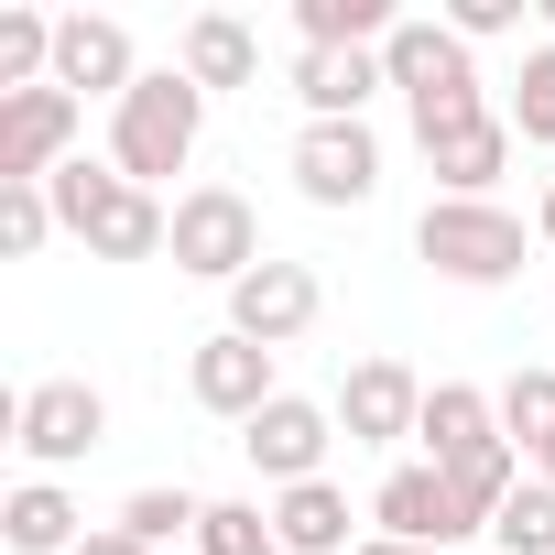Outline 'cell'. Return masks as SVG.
Instances as JSON below:
<instances>
[{"label": "cell", "instance_id": "cell-1", "mask_svg": "<svg viewBox=\"0 0 555 555\" xmlns=\"http://www.w3.org/2000/svg\"><path fill=\"white\" fill-rule=\"evenodd\" d=\"M44 196H55V229L66 240H88V261H153L164 240H175V207L153 196V185H131L120 164H66V175H44Z\"/></svg>", "mask_w": 555, "mask_h": 555}, {"label": "cell", "instance_id": "cell-2", "mask_svg": "<svg viewBox=\"0 0 555 555\" xmlns=\"http://www.w3.org/2000/svg\"><path fill=\"white\" fill-rule=\"evenodd\" d=\"M382 77L403 88V109H414V142H425V153H436L447 131L490 120V99H479V44H457L447 23H392Z\"/></svg>", "mask_w": 555, "mask_h": 555}, {"label": "cell", "instance_id": "cell-3", "mask_svg": "<svg viewBox=\"0 0 555 555\" xmlns=\"http://www.w3.org/2000/svg\"><path fill=\"white\" fill-rule=\"evenodd\" d=\"M196 131H207V88H196L185 66H142V88L109 109V164L164 196V175L196 164Z\"/></svg>", "mask_w": 555, "mask_h": 555}, {"label": "cell", "instance_id": "cell-4", "mask_svg": "<svg viewBox=\"0 0 555 555\" xmlns=\"http://www.w3.org/2000/svg\"><path fill=\"white\" fill-rule=\"evenodd\" d=\"M414 250L436 261V284L490 295V284H512V272H522V218H512L501 196H425Z\"/></svg>", "mask_w": 555, "mask_h": 555}, {"label": "cell", "instance_id": "cell-5", "mask_svg": "<svg viewBox=\"0 0 555 555\" xmlns=\"http://www.w3.org/2000/svg\"><path fill=\"white\" fill-rule=\"evenodd\" d=\"M164 250H175V272H196V284H240V272L272 261V250H261V207H250L240 185H185Z\"/></svg>", "mask_w": 555, "mask_h": 555}, {"label": "cell", "instance_id": "cell-6", "mask_svg": "<svg viewBox=\"0 0 555 555\" xmlns=\"http://www.w3.org/2000/svg\"><path fill=\"white\" fill-rule=\"evenodd\" d=\"M12 447L34 457V479H55V468H77L88 447H109V403H99L88 382H34V392L12 403Z\"/></svg>", "mask_w": 555, "mask_h": 555}, {"label": "cell", "instance_id": "cell-7", "mask_svg": "<svg viewBox=\"0 0 555 555\" xmlns=\"http://www.w3.org/2000/svg\"><path fill=\"white\" fill-rule=\"evenodd\" d=\"M327 447H338V403H306V392L261 403V414L240 425V457H250L272 490H306V479H327Z\"/></svg>", "mask_w": 555, "mask_h": 555}, {"label": "cell", "instance_id": "cell-8", "mask_svg": "<svg viewBox=\"0 0 555 555\" xmlns=\"http://www.w3.org/2000/svg\"><path fill=\"white\" fill-rule=\"evenodd\" d=\"M77 120H88V99H66V88L0 99V185H44V175H66V164H77Z\"/></svg>", "mask_w": 555, "mask_h": 555}, {"label": "cell", "instance_id": "cell-9", "mask_svg": "<svg viewBox=\"0 0 555 555\" xmlns=\"http://www.w3.org/2000/svg\"><path fill=\"white\" fill-rule=\"evenodd\" d=\"M295 185H306V207H371V185H382L371 120H306L295 131Z\"/></svg>", "mask_w": 555, "mask_h": 555}, {"label": "cell", "instance_id": "cell-10", "mask_svg": "<svg viewBox=\"0 0 555 555\" xmlns=\"http://www.w3.org/2000/svg\"><path fill=\"white\" fill-rule=\"evenodd\" d=\"M414 447L457 479V468H490V457H522L512 436H501V403L479 392V382H425V425H414Z\"/></svg>", "mask_w": 555, "mask_h": 555}, {"label": "cell", "instance_id": "cell-11", "mask_svg": "<svg viewBox=\"0 0 555 555\" xmlns=\"http://www.w3.org/2000/svg\"><path fill=\"white\" fill-rule=\"evenodd\" d=\"M371 522H382L392 544H425V555H447V544H468V533H479V522L457 512V490H447V468H436V457L392 468V479L371 490Z\"/></svg>", "mask_w": 555, "mask_h": 555}, {"label": "cell", "instance_id": "cell-12", "mask_svg": "<svg viewBox=\"0 0 555 555\" xmlns=\"http://www.w3.org/2000/svg\"><path fill=\"white\" fill-rule=\"evenodd\" d=\"M55 88L66 99H131L142 88V66H131V34L109 23V12H55Z\"/></svg>", "mask_w": 555, "mask_h": 555}, {"label": "cell", "instance_id": "cell-13", "mask_svg": "<svg viewBox=\"0 0 555 555\" xmlns=\"http://www.w3.org/2000/svg\"><path fill=\"white\" fill-rule=\"evenodd\" d=\"M317 272L306 261H261V272H240V284H229V327L240 338H261V349H295L306 327H317Z\"/></svg>", "mask_w": 555, "mask_h": 555}, {"label": "cell", "instance_id": "cell-14", "mask_svg": "<svg viewBox=\"0 0 555 555\" xmlns=\"http://www.w3.org/2000/svg\"><path fill=\"white\" fill-rule=\"evenodd\" d=\"M185 392H196L207 414H229V425H250L261 403H284V382H272V349L240 338V327H218V338L185 360Z\"/></svg>", "mask_w": 555, "mask_h": 555}, {"label": "cell", "instance_id": "cell-15", "mask_svg": "<svg viewBox=\"0 0 555 555\" xmlns=\"http://www.w3.org/2000/svg\"><path fill=\"white\" fill-rule=\"evenodd\" d=\"M338 425H349V447H403V436L425 425V382H414L403 360H360V371L338 382Z\"/></svg>", "mask_w": 555, "mask_h": 555}, {"label": "cell", "instance_id": "cell-16", "mask_svg": "<svg viewBox=\"0 0 555 555\" xmlns=\"http://www.w3.org/2000/svg\"><path fill=\"white\" fill-rule=\"evenodd\" d=\"M382 88H392L382 55H338V44H306V55H295V99H306V120H360Z\"/></svg>", "mask_w": 555, "mask_h": 555}, {"label": "cell", "instance_id": "cell-17", "mask_svg": "<svg viewBox=\"0 0 555 555\" xmlns=\"http://www.w3.org/2000/svg\"><path fill=\"white\" fill-rule=\"evenodd\" d=\"M272 544H284V555H360V544H349V490H338V479L272 490Z\"/></svg>", "mask_w": 555, "mask_h": 555}, {"label": "cell", "instance_id": "cell-18", "mask_svg": "<svg viewBox=\"0 0 555 555\" xmlns=\"http://www.w3.org/2000/svg\"><path fill=\"white\" fill-rule=\"evenodd\" d=\"M175 66H185L196 88H261V34H250L240 12H196Z\"/></svg>", "mask_w": 555, "mask_h": 555}, {"label": "cell", "instance_id": "cell-19", "mask_svg": "<svg viewBox=\"0 0 555 555\" xmlns=\"http://www.w3.org/2000/svg\"><path fill=\"white\" fill-rule=\"evenodd\" d=\"M0 544H12V555H77L88 533H77V501H66V479H23L12 501H0Z\"/></svg>", "mask_w": 555, "mask_h": 555}, {"label": "cell", "instance_id": "cell-20", "mask_svg": "<svg viewBox=\"0 0 555 555\" xmlns=\"http://www.w3.org/2000/svg\"><path fill=\"white\" fill-rule=\"evenodd\" d=\"M425 164H436V196H490V185L512 175V120L490 109V120H468V131H447V142H436Z\"/></svg>", "mask_w": 555, "mask_h": 555}, {"label": "cell", "instance_id": "cell-21", "mask_svg": "<svg viewBox=\"0 0 555 555\" xmlns=\"http://www.w3.org/2000/svg\"><path fill=\"white\" fill-rule=\"evenodd\" d=\"M196 522H207L196 490H131V501H120V533L153 544V555H164V544H196Z\"/></svg>", "mask_w": 555, "mask_h": 555}, {"label": "cell", "instance_id": "cell-22", "mask_svg": "<svg viewBox=\"0 0 555 555\" xmlns=\"http://www.w3.org/2000/svg\"><path fill=\"white\" fill-rule=\"evenodd\" d=\"M490 403H501V436H512L522 457H544V447H555V371H512Z\"/></svg>", "mask_w": 555, "mask_h": 555}, {"label": "cell", "instance_id": "cell-23", "mask_svg": "<svg viewBox=\"0 0 555 555\" xmlns=\"http://www.w3.org/2000/svg\"><path fill=\"white\" fill-rule=\"evenodd\" d=\"M512 142H533V153H555V44H533L522 55V77H512Z\"/></svg>", "mask_w": 555, "mask_h": 555}, {"label": "cell", "instance_id": "cell-24", "mask_svg": "<svg viewBox=\"0 0 555 555\" xmlns=\"http://www.w3.org/2000/svg\"><path fill=\"white\" fill-rule=\"evenodd\" d=\"M490 544H501V555H555V490L522 479V490L490 512Z\"/></svg>", "mask_w": 555, "mask_h": 555}, {"label": "cell", "instance_id": "cell-25", "mask_svg": "<svg viewBox=\"0 0 555 555\" xmlns=\"http://www.w3.org/2000/svg\"><path fill=\"white\" fill-rule=\"evenodd\" d=\"M196 555H284V544H272V512H261V501H207Z\"/></svg>", "mask_w": 555, "mask_h": 555}, {"label": "cell", "instance_id": "cell-26", "mask_svg": "<svg viewBox=\"0 0 555 555\" xmlns=\"http://www.w3.org/2000/svg\"><path fill=\"white\" fill-rule=\"evenodd\" d=\"M44 240H55V196H44V185H0V250L34 261Z\"/></svg>", "mask_w": 555, "mask_h": 555}, {"label": "cell", "instance_id": "cell-27", "mask_svg": "<svg viewBox=\"0 0 555 555\" xmlns=\"http://www.w3.org/2000/svg\"><path fill=\"white\" fill-rule=\"evenodd\" d=\"M522 12H533V0H447L436 23H447L457 44H501V34H522Z\"/></svg>", "mask_w": 555, "mask_h": 555}, {"label": "cell", "instance_id": "cell-28", "mask_svg": "<svg viewBox=\"0 0 555 555\" xmlns=\"http://www.w3.org/2000/svg\"><path fill=\"white\" fill-rule=\"evenodd\" d=\"M77 555H153V544H131V533H120V522H109V533H88V544H77Z\"/></svg>", "mask_w": 555, "mask_h": 555}, {"label": "cell", "instance_id": "cell-29", "mask_svg": "<svg viewBox=\"0 0 555 555\" xmlns=\"http://www.w3.org/2000/svg\"><path fill=\"white\" fill-rule=\"evenodd\" d=\"M533 240L555 250V175H544V207H533Z\"/></svg>", "mask_w": 555, "mask_h": 555}, {"label": "cell", "instance_id": "cell-30", "mask_svg": "<svg viewBox=\"0 0 555 555\" xmlns=\"http://www.w3.org/2000/svg\"><path fill=\"white\" fill-rule=\"evenodd\" d=\"M360 555H425V544H392V533H360Z\"/></svg>", "mask_w": 555, "mask_h": 555}, {"label": "cell", "instance_id": "cell-31", "mask_svg": "<svg viewBox=\"0 0 555 555\" xmlns=\"http://www.w3.org/2000/svg\"><path fill=\"white\" fill-rule=\"evenodd\" d=\"M533 479H544V490H555V447H544V457H533Z\"/></svg>", "mask_w": 555, "mask_h": 555}, {"label": "cell", "instance_id": "cell-32", "mask_svg": "<svg viewBox=\"0 0 555 555\" xmlns=\"http://www.w3.org/2000/svg\"><path fill=\"white\" fill-rule=\"evenodd\" d=\"M544 23H555V0H544Z\"/></svg>", "mask_w": 555, "mask_h": 555}]
</instances>
